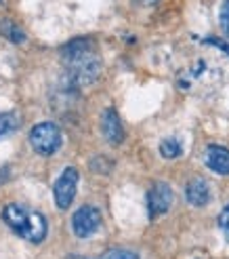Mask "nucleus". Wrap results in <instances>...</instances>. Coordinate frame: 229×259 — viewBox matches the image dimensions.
Listing matches in <instances>:
<instances>
[{"label": "nucleus", "mask_w": 229, "mask_h": 259, "mask_svg": "<svg viewBox=\"0 0 229 259\" xmlns=\"http://www.w3.org/2000/svg\"><path fill=\"white\" fill-rule=\"evenodd\" d=\"M61 57L66 63L68 78L74 84H93L99 74H101V59L95 51V42L86 40V38H78L72 40L61 49Z\"/></svg>", "instance_id": "obj_1"}, {"label": "nucleus", "mask_w": 229, "mask_h": 259, "mask_svg": "<svg viewBox=\"0 0 229 259\" xmlns=\"http://www.w3.org/2000/svg\"><path fill=\"white\" fill-rule=\"evenodd\" d=\"M3 219L17 236L30 240V242H36V244L42 242L48 232L46 219L42 213L30 211L19 204H7L3 209Z\"/></svg>", "instance_id": "obj_2"}, {"label": "nucleus", "mask_w": 229, "mask_h": 259, "mask_svg": "<svg viewBox=\"0 0 229 259\" xmlns=\"http://www.w3.org/2000/svg\"><path fill=\"white\" fill-rule=\"evenodd\" d=\"M30 144L40 156H53L61 148V128L55 122H40L30 131Z\"/></svg>", "instance_id": "obj_3"}, {"label": "nucleus", "mask_w": 229, "mask_h": 259, "mask_svg": "<svg viewBox=\"0 0 229 259\" xmlns=\"http://www.w3.org/2000/svg\"><path fill=\"white\" fill-rule=\"evenodd\" d=\"M99 226H101V213H99V209H95L91 204L80 206L72 217V230L78 238L93 236L99 230Z\"/></svg>", "instance_id": "obj_4"}, {"label": "nucleus", "mask_w": 229, "mask_h": 259, "mask_svg": "<svg viewBox=\"0 0 229 259\" xmlns=\"http://www.w3.org/2000/svg\"><path fill=\"white\" fill-rule=\"evenodd\" d=\"M76 188H78V171L74 166H66L59 179L55 181V202L59 209H68L76 196Z\"/></svg>", "instance_id": "obj_5"}, {"label": "nucleus", "mask_w": 229, "mask_h": 259, "mask_svg": "<svg viewBox=\"0 0 229 259\" xmlns=\"http://www.w3.org/2000/svg\"><path fill=\"white\" fill-rule=\"evenodd\" d=\"M173 200H175V194L170 190L168 184L164 181H158V184L151 186V190L147 192V211H149V217L156 219L164 213H168V209L173 206Z\"/></svg>", "instance_id": "obj_6"}, {"label": "nucleus", "mask_w": 229, "mask_h": 259, "mask_svg": "<svg viewBox=\"0 0 229 259\" xmlns=\"http://www.w3.org/2000/svg\"><path fill=\"white\" fill-rule=\"evenodd\" d=\"M101 133H103V137L109 141L111 146L122 144V139H124V126H122V122L118 118L116 110L107 108L103 114H101Z\"/></svg>", "instance_id": "obj_7"}, {"label": "nucleus", "mask_w": 229, "mask_h": 259, "mask_svg": "<svg viewBox=\"0 0 229 259\" xmlns=\"http://www.w3.org/2000/svg\"><path fill=\"white\" fill-rule=\"evenodd\" d=\"M204 162L210 171L219 175H229V150L223 146H208L204 152Z\"/></svg>", "instance_id": "obj_8"}, {"label": "nucleus", "mask_w": 229, "mask_h": 259, "mask_svg": "<svg viewBox=\"0 0 229 259\" xmlns=\"http://www.w3.org/2000/svg\"><path fill=\"white\" fill-rule=\"evenodd\" d=\"M185 200L192 206H204L210 200V188L206 184V179L196 177L192 181H187L185 186Z\"/></svg>", "instance_id": "obj_9"}, {"label": "nucleus", "mask_w": 229, "mask_h": 259, "mask_svg": "<svg viewBox=\"0 0 229 259\" xmlns=\"http://www.w3.org/2000/svg\"><path fill=\"white\" fill-rule=\"evenodd\" d=\"M181 152H183V146H181V141L177 139V137H166V139H162V144H160V154L164 158H179L181 156Z\"/></svg>", "instance_id": "obj_10"}, {"label": "nucleus", "mask_w": 229, "mask_h": 259, "mask_svg": "<svg viewBox=\"0 0 229 259\" xmlns=\"http://www.w3.org/2000/svg\"><path fill=\"white\" fill-rule=\"evenodd\" d=\"M17 124H19V118L15 114H0V135L17 128Z\"/></svg>", "instance_id": "obj_11"}, {"label": "nucleus", "mask_w": 229, "mask_h": 259, "mask_svg": "<svg viewBox=\"0 0 229 259\" xmlns=\"http://www.w3.org/2000/svg\"><path fill=\"white\" fill-rule=\"evenodd\" d=\"M3 34L9 38V40H13V42H23L25 40V34L17 28V25H13V23H5L3 25Z\"/></svg>", "instance_id": "obj_12"}, {"label": "nucleus", "mask_w": 229, "mask_h": 259, "mask_svg": "<svg viewBox=\"0 0 229 259\" xmlns=\"http://www.w3.org/2000/svg\"><path fill=\"white\" fill-rule=\"evenodd\" d=\"M219 23H221V30L225 36H229V0L221 5V13H219Z\"/></svg>", "instance_id": "obj_13"}, {"label": "nucleus", "mask_w": 229, "mask_h": 259, "mask_svg": "<svg viewBox=\"0 0 229 259\" xmlns=\"http://www.w3.org/2000/svg\"><path fill=\"white\" fill-rule=\"evenodd\" d=\"M101 259H139L135 253H131V251H122V249H111V251H107Z\"/></svg>", "instance_id": "obj_14"}, {"label": "nucleus", "mask_w": 229, "mask_h": 259, "mask_svg": "<svg viewBox=\"0 0 229 259\" xmlns=\"http://www.w3.org/2000/svg\"><path fill=\"white\" fill-rule=\"evenodd\" d=\"M219 228L223 230V234L229 238V204L225 206V209L221 211V215H219Z\"/></svg>", "instance_id": "obj_15"}, {"label": "nucleus", "mask_w": 229, "mask_h": 259, "mask_svg": "<svg viewBox=\"0 0 229 259\" xmlns=\"http://www.w3.org/2000/svg\"><path fill=\"white\" fill-rule=\"evenodd\" d=\"M204 42H206V45H217V47H221V49L225 51V53L229 55V45H225L223 40H217V38H206Z\"/></svg>", "instance_id": "obj_16"}, {"label": "nucleus", "mask_w": 229, "mask_h": 259, "mask_svg": "<svg viewBox=\"0 0 229 259\" xmlns=\"http://www.w3.org/2000/svg\"><path fill=\"white\" fill-rule=\"evenodd\" d=\"M137 3H141V5H156L158 0H137Z\"/></svg>", "instance_id": "obj_17"}, {"label": "nucleus", "mask_w": 229, "mask_h": 259, "mask_svg": "<svg viewBox=\"0 0 229 259\" xmlns=\"http://www.w3.org/2000/svg\"><path fill=\"white\" fill-rule=\"evenodd\" d=\"M70 259H88V257H80V255H74V257H70Z\"/></svg>", "instance_id": "obj_18"}, {"label": "nucleus", "mask_w": 229, "mask_h": 259, "mask_svg": "<svg viewBox=\"0 0 229 259\" xmlns=\"http://www.w3.org/2000/svg\"><path fill=\"white\" fill-rule=\"evenodd\" d=\"M0 3H3V0H0Z\"/></svg>", "instance_id": "obj_19"}]
</instances>
